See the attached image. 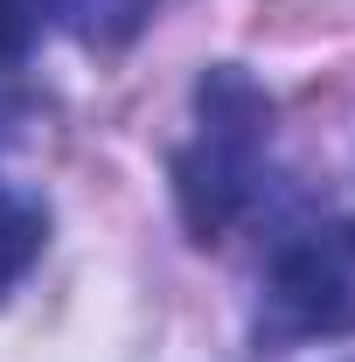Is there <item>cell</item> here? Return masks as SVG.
Here are the masks:
<instances>
[{"label": "cell", "mask_w": 355, "mask_h": 362, "mask_svg": "<svg viewBox=\"0 0 355 362\" xmlns=\"http://www.w3.org/2000/svg\"><path fill=\"white\" fill-rule=\"evenodd\" d=\"M272 153V98L237 63H209L195 77V119L175 146V209L195 244H216L258 195Z\"/></svg>", "instance_id": "cell-1"}, {"label": "cell", "mask_w": 355, "mask_h": 362, "mask_svg": "<svg viewBox=\"0 0 355 362\" xmlns=\"http://www.w3.org/2000/svg\"><path fill=\"white\" fill-rule=\"evenodd\" d=\"M258 327L272 341H313V334H355V216L300 230L265 265Z\"/></svg>", "instance_id": "cell-2"}, {"label": "cell", "mask_w": 355, "mask_h": 362, "mask_svg": "<svg viewBox=\"0 0 355 362\" xmlns=\"http://www.w3.org/2000/svg\"><path fill=\"white\" fill-rule=\"evenodd\" d=\"M49 14L91 49H119L133 42L139 28H146V14H153V0H42Z\"/></svg>", "instance_id": "cell-3"}, {"label": "cell", "mask_w": 355, "mask_h": 362, "mask_svg": "<svg viewBox=\"0 0 355 362\" xmlns=\"http://www.w3.org/2000/svg\"><path fill=\"white\" fill-rule=\"evenodd\" d=\"M42 237H49L42 209L0 181V300L28 279V265H35V258H42Z\"/></svg>", "instance_id": "cell-4"}, {"label": "cell", "mask_w": 355, "mask_h": 362, "mask_svg": "<svg viewBox=\"0 0 355 362\" xmlns=\"http://www.w3.org/2000/svg\"><path fill=\"white\" fill-rule=\"evenodd\" d=\"M28 28H35V7L28 0H0V63H14L28 49Z\"/></svg>", "instance_id": "cell-5"}]
</instances>
